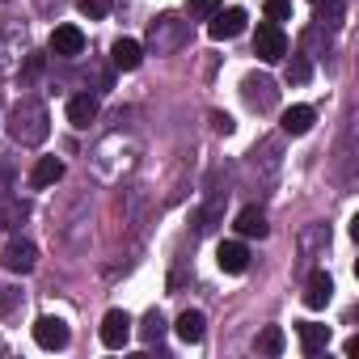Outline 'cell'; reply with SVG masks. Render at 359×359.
<instances>
[{
  "instance_id": "6da1fadb",
  "label": "cell",
  "mask_w": 359,
  "mask_h": 359,
  "mask_svg": "<svg viewBox=\"0 0 359 359\" xmlns=\"http://www.w3.org/2000/svg\"><path fill=\"white\" fill-rule=\"evenodd\" d=\"M9 131H13V140H22V144H43V140H47V110H43L39 102L13 106Z\"/></svg>"
},
{
  "instance_id": "7a4b0ae2",
  "label": "cell",
  "mask_w": 359,
  "mask_h": 359,
  "mask_svg": "<svg viewBox=\"0 0 359 359\" xmlns=\"http://www.w3.org/2000/svg\"><path fill=\"white\" fill-rule=\"evenodd\" d=\"M254 55H258L262 64H279V60L287 55V39H283L279 22H262V26H258V34H254Z\"/></svg>"
},
{
  "instance_id": "3957f363",
  "label": "cell",
  "mask_w": 359,
  "mask_h": 359,
  "mask_svg": "<svg viewBox=\"0 0 359 359\" xmlns=\"http://www.w3.org/2000/svg\"><path fill=\"white\" fill-rule=\"evenodd\" d=\"M34 342H39L43 351H64V346L72 342L68 321H64V317H39V321H34Z\"/></svg>"
},
{
  "instance_id": "277c9868",
  "label": "cell",
  "mask_w": 359,
  "mask_h": 359,
  "mask_svg": "<svg viewBox=\"0 0 359 359\" xmlns=\"http://www.w3.org/2000/svg\"><path fill=\"white\" fill-rule=\"evenodd\" d=\"M245 9H216L212 18H208V34L216 39V43H224V39H237L241 30H245Z\"/></svg>"
},
{
  "instance_id": "5b68a950",
  "label": "cell",
  "mask_w": 359,
  "mask_h": 359,
  "mask_svg": "<svg viewBox=\"0 0 359 359\" xmlns=\"http://www.w3.org/2000/svg\"><path fill=\"white\" fill-rule=\"evenodd\" d=\"M0 262H5V271H13V275H30L39 266V250H34V241H9L5 254H0Z\"/></svg>"
},
{
  "instance_id": "8992f818",
  "label": "cell",
  "mask_w": 359,
  "mask_h": 359,
  "mask_svg": "<svg viewBox=\"0 0 359 359\" xmlns=\"http://www.w3.org/2000/svg\"><path fill=\"white\" fill-rule=\"evenodd\" d=\"M127 338H131V317H127L123 309H110V313L102 317V346L123 351V346H127Z\"/></svg>"
},
{
  "instance_id": "52a82bcc",
  "label": "cell",
  "mask_w": 359,
  "mask_h": 359,
  "mask_svg": "<svg viewBox=\"0 0 359 359\" xmlns=\"http://www.w3.org/2000/svg\"><path fill=\"white\" fill-rule=\"evenodd\" d=\"M245 102H250L254 110H271V106L279 102L275 81H271V76H245Z\"/></svg>"
},
{
  "instance_id": "ba28073f",
  "label": "cell",
  "mask_w": 359,
  "mask_h": 359,
  "mask_svg": "<svg viewBox=\"0 0 359 359\" xmlns=\"http://www.w3.org/2000/svg\"><path fill=\"white\" fill-rule=\"evenodd\" d=\"M216 262H220L224 275H245V266H250V250H245L241 241H220Z\"/></svg>"
},
{
  "instance_id": "9c48e42d",
  "label": "cell",
  "mask_w": 359,
  "mask_h": 359,
  "mask_svg": "<svg viewBox=\"0 0 359 359\" xmlns=\"http://www.w3.org/2000/svg\"><path fill=\"white\" fill-rule=\"evenodd\" d=\"M173 330H177V338L182 342H203V334H208V317L199 313V309H187V313H177V321H173Z\"/></svg>"
},
{
  "instance_id": "30bf717a",
  "label": "cell",
  "mask_w": 359,
  "mask_h": 359,
  "mask_svg": "<svg viewBox=\"0 0 359 359\" xmlns=\"http://www.w3.org/2000/svg\"><path fill=\"white\" fill-rule=\"evenodd\" d=\"M51 51L64 55V60H72V55L85 51V34H81L76 26H55V34H51Z\"/></svg>"
},
{
  "instance_id": "8fae6325",
  "label": "cell",
  "mask_w": 359,
  "mask_h": 359,
  "mask_svg": "<svg viewBox=\"0 0 359 359\" xmlns=\"http://www.w3.org/2000/svg\"><path fill=\"white\" fill-rule=\"evenodd\" d=\"M60 177H64V161H60V156H43V161L30 169V187H34V191H47V187L60 182Z\"/></svg>"
},
{
  "instance_id": "7c38bea8",
  "label": "cell",
  "mask_w": 359,
  "mask_h": 359,
  "mask_svg": "<svg viewBox=\"0 0 359 359\" xmlns=\"http://www.w3.org/2000/svg\"><path fill=\"white\" fill-rule=\"evenodd\" d=\"M110 60H114V68H123V72H135V68L144 64V47H140L135 39H118V43L110 47Z\"/></svg>"
},
{
  "instance_id": "4fadbf2b",
  "label": "cell",
  "mask_w": 359,
  "mask_h": 359,
  "mask_svg": "<svg viewBox=\"0 0 359 359\" xmlns=\"http://www.w3.org/2000/svg\"><path fill=\"white\" fill-rule=\"evenodd\" d=\"M93 118H97V97H93V93L68 97V123H72V127H89Z\"/></svg>"
},
{
  "instance_id": "5bb4252c",
  "label": "cell",
  "mask_w": 359,
  "mask_h": 359,
  "mask_svg": "<svg viewBox=\"0 0 359 359\" xmlns=\"http://www.w3.org/2000/svg\"><path fill=\"white\" fill-rule=\"evenodd\" d=\"M313 106H287L283 110V118H279V127L287 131V135H309L313 131Z\"/></svg>"
},
{
  "instance_id": "9a60e30c",
  "label": "cell",
  "mask_w": 359,
  "mask_h": 359,
  "mask_svg": "<svg viewBox=\"0 0 359 359\" xmlns=\"http://www.w3.org/2000/svg\"><path fill=\"white\" fill-rule=\"evenodd\" d=\"M330 296H334V279H330L325 271H317V275L309 279V287H304V304H309V309H325Z\"/></svg>"
},
{
  "instance_id": "2e32d148",
  "label": "cell",
  "mask_w": 359,
  "mask_h": 359,
  "mask_svg": "<svg viewBox=\"0 0 359 359\" xmlns=\"http://www.w3.org/2000/svg\"><path fill=\"white\" fill-rule=\"evenodd\" d=\"M296 330H300V351H304V355H317V351L330 346V325L304 321V325H296Z\"/></svg>"
},
{
  "instance_id": "e0dca14e",
  "label": "cell",
  "mask_w": 359,
  "mask_h": 359,
  "mask_svg": "<svg viewBox=\"0 0 359 359\" xmlns=\"http://www.w3.org/2000/svg\"><path fill=\"white\" fill-rule=\"evenodd\" d=\"M237 233L241 237H266V212L262 208H241L237 212Z\"/></svg>"
},
{
  "instance_id": "ac0fdd59",
  "label": "cell",
  "mask_w": 359,
  "mask_h": 359,
  "mask_svg": "<svg viewBox=\"0 0 359 359\" xmlns=\"http://www.w3.org/2000/svg\"><path fill=\"white\" fill-rule=\"evenodd\" d=\"M254 351H262V355H279V351H283V330H279V325H266V330L258 334Z\"/></svg>"
},
{
  "instance_id": "d6986e66",
  "label": "cell",
  "mask_w": 359,
  "mask_h": 359,
  "mask_svg": "<svg viewBox=\"0 0 359 359\" xmlns=\"http://www.w3.org/2000/svg\"><path fill=\"white\" fill-rule=\"evenodd\" d=\"M161 334H165V317H161V313L152 309V313L144 317V325H140V338H144V342L152 346V342H161Z\"/></svg>"
},
{
  "instance_id": "ffe728a7",
  "label": "cell",
  "mask_w": 359,
  "mask_h": 359,
  "mask_svg": "<svg viewBox=\"0 0 359 359\" xmlns=\"http://www.w3.org/2000/svg\"><path fill=\"white\" fill-rule=\"evenodd\" d=\"M76 9L89 18V22H102L110 13V0H76Z\"/></svg>"
},
{
  "instance_id": "44dd1931",
  "label": "cell",
  "mask_w": 359,
  "mask_h": 359,
  "mask_svg": "<svg viewBox=\"0 0 359 359\" xmlns=\"http://www.w3.org/2000/svg\"><path fill=\"white\" fill-rule=\"evenodd\" d=\"M187 9H191V18H199V22H208V18H212V13L220 9V0H191V5H187Z\"/></svg>"
},
{
  "instance_id": "7402d4cb",
  "label": "cell",
  "mask_w": 359,
  "mask_h": 359,
  "mask_svg": "<svg viewBox=\"0 0 359 359\" xmlns=\"http://www.w3.org/2000/svg\"><path fill=\"white\" fill-rule=\"evenodd\" d=\"M18 300H22V292H18V287H0V317H9Z\"/></svg>"
},
{
  "instance_id": "603a6c76",
  "label": "cell",
  "mask_w": 359,
  "mask_h": 359,
  "mask_svg": "<svg viewBox=\"0 0 359 359\" xmlns=\"http://www.w3.org/2000/svg\"><path fill=\"white\" fill-rule=\"evenodd\" d=\"M309 72H313V68H309V60H292V64H287V81H296V85H304V81H309Z\"/></svg>"
},
{
  "instance_id": "cb8c5ba5",
  "label": "cell",
  "mask_w": 359,
  "mask_h": 359,
  "mask_svg": "<svg viewBox=\"0 0 359 359\" xmlns=\"http://www.w3.org/2000/svg\"><path fill=\"white\" fill-rule=\"evenodd\" d=\"M292 13V0H266V18L271 22H283Z\"/></svg>"
},
{
  "instance_id": "d4e9b609",
  "label": "cell",
  "mask_w": 359,
  "mask_h": 359,
  "mask_svg": "<svg viewBox=\"0 0 359 359\" xmlns=\"http://www.w3.org/2000/svg\"><path fill=\"white\" fill-rule=\"evenodd\" d=\"M26 216V203H13V208H0V229H13V220Z\"/></svg>"
},
{
  "instance_id": "484cf974",
  "label": "cell",
  "mask_w": 359,
  "mask_h": 359,
  "mask_svg": "<svg viewBox=\"0 0 359 359\" xmlns=\"http://www.w3.org/2000/svg\"><path fill=\"white\" fill-rule=\"evenodd\" d=\"M233 127H237V123H233L229 114H220V110H212V131H220V135H233Z\"/></svg>"
},
{
  "instance_id": "4316f807",
  "label": "cell",
  "mask_w": 359,
  "mask_h": 359,
  "mask_svg": "<svg viewBox=\"0 0 359 359\" xmlns=\"http://www.w3.org/2000/svg\"><path fill=\"white\" fill-rule=\"evenodd\" d=\"M39 72H43V55H30L26 60V76H39Z\"/></svg>"
},
{
  "instance_id": "83f0119b",
  "label": "cell",
  "mask_w": 359,
  "mask_h": 359,
  "mask_svg": "<svg viewBox=\"0 0 359 359\" xmlns=\"http://www.w3.org/2000/svg\"><path fill=\"white\" fill-rule=\"evenodd\" d=\"M313 5H321V0H313Z\"/></svg>"
}]
</instances>
